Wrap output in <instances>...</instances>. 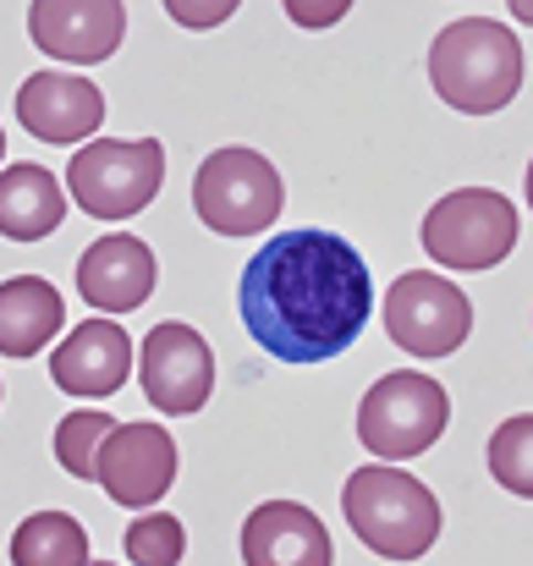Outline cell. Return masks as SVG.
<instances>
[{
  "label": "cell",
  "mask_w": 533,
  "mask_h": 566,
  "mask_svg": "<svg viewBox=\"0 0 533 566\" xmlns=\"http://www.w3.org/2000/svg\"><path fill=\"white\" fill-rule=\"evenodd\" d=\"M28 39L44 55H61L72 66L111 61L127 39V6L122 0H39L28 6Z\"/></svg>",
  "instance_id": "8fae6325"
},
{
  "label": "cell",
  "mask_w": 533,
  "mask_h": 566,
  "mask_svg": "<svg viewBox=\"0 0 533 566\" xmlns=\"http://www.w3.org/2000/svg\"><path fill=\"white\" fill-rule=\"evenodd\" d=\"M166 182V149L160 138H88L72 166H66V192L94 214V220H133L155 203Z\"/></svg>",
  "instance_id": "277c9868"
},
{
  "label": "cell",
  "mask_w": 533,
  "mask_h": 566,
  "mask_svg": "<svg viewBox=\"0 0 533 566\" xmlns=\"http://www.w3.org/2000/svg\"><path fill=\"white\" fill-rule=\"evenodd\" d=\"M385 331L412 358H451L473 331V303L435 270H407L385 292Z\"/></svg>",
  "instance_id": "ba28073f"
},
{
  "label": "cell",
  "mask_w": 533,
  "mask_h": 566,
  "mask_svg": "<svg viewBox=\"0 0 533 566\" xmlns=\"http://www.w3.org/2000/svg\"><path fill=\"white\" fill-rule=\"evenodd\" d=\"M17 122L44 144H83L105 127V94L72 72H33L17 88Z\"/></svg>",
  "instance_id": "7c38bea8"
},
{
  "label": "cell",
  "mask_w": 533,
  "mask_h": 566,
  "mask_svg": "<svg viewBox=\"0 0 533 566\" xmlns=\"http://www.w3.org/2000/svg\"><path fill=\"white\" fill-rule=\"evenodd\" d=\"M0 396H6V385H0Z\"/></svg>",
  "instance_id": "484cf974"
},
{
  "label": "cell",
  "mask_w": 533,
  "mask_h": 566,
  "mask_svg": "<svg viewBox=\"0 0 533 566\" xmlns=\"http://www.w3.org/2000/svg\"><path fill=\"white\" fill-rule=\"evenodd\" d=\"M155 281H160V264L149 253V242L138 237H100L77 253V292L88 308L100 314H133L155 297Z\"/></svg>",
  "instance_id": "4fadbf2b"
},
{
  "label": "cell",
  "mask_w": 533,
  "mask_h": 566,
  "mask_svg": "<svg viewBox=\"0 0 533 566\" xmlns=\"http://www.w3.org/2000/svg\"><path fill=\"white\" fill-rule=\"evenodd\" d=\"M127 556L133 566H181L187 556V528L171 512H149L127 528Z\"/></svg>",
  "instance_id": "44dd1931"
},
{
  "label": "cell",
  "mask_w": 533,
  "mask_h": 566,
  "mask_svg": "<svg viewBox=\"0 0 533 566\" xmlns=\"http://www.w3.org/2000/svg\"><path fill=\"white\" fill-rule=\"evenodd\" d=\"M237 308L253 336L281 364H331L353 347L374 308L368 259L342 231L297 226L275 231L237 281Z\"/></svg>",
  "instance_id": "6da1fadb"
},
{
  "label": "cell",
  "mask_w": 533,
  "mask_h": 566,
  "mask_svg": "<svg viewBox=\"0 0 533 566\" xmlns=\"http://www.w3.org/2000/svg\"><path fill=\"white\" fill-rule=\"evenodd\" d=\"M127 375H133V336L116 319H83L50 353V379L66 396H116Z\"/></svg>",
  "instance_id": "9a60e30c"
},
{
  "label": "cell",
  "mask_w": 533,
  "mask_h": 566,
  "mask_svg": "<svg viewBox=\"0 0 533 566\" xmlns=\"http://www.w3.org/2000/svg\"><path fill=\"white\" fill-rule=\"evenodd\" d=\"M171 17H181V22H220V17H231V6H220V11H192V6H171Z\"/></svg>",
  "instance_id": "7402d4cb"
},
{
  "label": "cell",
  "mask_w": 533,
  "mask_h": 566,
  "mask_svg": "<svg viewBox=\"0 0 533 566\" xmlns=\"http://www.w3.org/2000/svg\"><path fill=\"white\" fill-rule=\"evenodd\" d=\"M0 155H6V133H0Z\"/></svg>",
  "instance_id": "cb8c5ba5"
},
{
  "label": "cell",
  "mask_w": 533,
  "mask_h": 566,
  "mask_svg": "<svg viewBox=\"0 0 533 566\" xmlns=\"http://www.w3.org/2000/svg\"><path fill=\"white\" fill-rule=\"evenodd\" d=\"M331 528L303 501H264L242 523V566H331Z\"/></svg>",
  "instance_id": "5bb4252c"
},
{
  "label": "cell",
  "mask_w": 533,
  "mask_h": 566,
  "mask_svg": "<svg viewBox=\"0 0 533 566\" xmlns=\"http://www.w3.org/2000/svg\"><path fill=\"white\" fill-rule=\"evenodd\" d=\"M66 325V303L39 275L0 281V353L6 358H39Z\"/></svg>",
  "instance_id": "2e32d148"
},
{
  "label": "cell",
  "mask_w": 533,
  "mask_h": 566,
  "mask_svg": "<svg viewBox=\"0 0 533 566\" xmlns=\"http://www.w3.org/2000/svg\"><path fill=\"white\" fill-rule=\"evenodd\" d=\"M116 429V418L111 412H66L61 423H55V462L72 473V479H94L100 473V446H105V434Z\"/></svg>",
  "instance_id": "d6986e66"
},
{
  "label": "cell",
  "mask_w": 533,
  "mask_h": 566,
  "mask_svg": "<svg viewBox=\"0 0 533 566\" xmlns=\"http://www.w3.org/2000/svg\"><path fill=\"white\" fill-rule=\"evenodd\" d=\"M342 517L379 562H424L440 539V501L424 479L401 468H353L342 484Z\"/></svg>",
  "instance_id": "3957f363"
},
{
  "label": "cell",
  "mask_w": 533,
  "mask_h": 566,
  "mask_svg": "<svg viewBox=\"0 0 533 566\" xmlns=\"http://www.w3.org/2000/svg\"><path fill=\"white\" fill-rule=\"evenodd\" d=\"M451 423V396L446 385L418 369H401V375H385L368 385L363 407H357V440L385 457V462H407V457H424Z\"/></svg>",
  "instance_id": "5b68a950"
},
{
  "label": "cell",
  "mask_w": 533,
  "mask_h": 566,
  "mask_svg": "<svg viewBox=\"0 0 533 566\" xmlns=\"http://www.w3.org/2000/svg\"><path fill=\"white\" fill-rule=\"evenodd\" d=\"M292 17H297V22H331L336 11H303V6H292Z\"/></svg>",
  "instance_id": "603a6c76"
},
{
  "label": "cell",
  "mask_w": 533,
  "mask_h": 566,
  "mask_svg": "<svg viewBox=\"0 0 533 566\" xmlns=\"http://www.w3.org/2000/svg\"><path fill=\"white\" fill-rule=\"evenodd\" d=\"M88 566H111V562H88Z\"/></svg>",
  "instance_id": "d4e9b609"
},
{
  "label": "cell",
  "mask_w": 533,
  "mask_h": 566,
  "mask_svg": "<svg viewBox=\"0 0 533 566\" xmlns=\"http://www.w3.org/2000/svg\"><path fill=\"white\" fill-rule=\"evenodd\" d=\"M429 83L462 116L506 111L523 88V39L490 17H462L429 44Z\"/></svg>",
  "instance_id": "7a4b0ae2"
},
{
  "label": "cell",
  "mask_w": 533,
  "mask_h": 566,
  "mask_svg": "<svg viewBox=\"0 0 533 566\" xmlns=\"http://www.w3.org/2000/svg\"><path fill=\"white\" fill-rule=\"evenodd\" d=\"M94 479L116 506H155L177 484V440L160 423H116L100 446Z\"/></svg>",
  "instance_id": "30bf717a"
},
{
  "label": "cell",
  "mask_w": 533,
  "mask_h": 566,
  "mask_svg": "<svg viewBox=\"0 0 533 566\" xmlns=\"http://www.w3.org/2000/svg\"><path fill=\"white\" fill-rule=\"evenodd\" d=\"M66 220V192L55 182V171L22 160L0 171V237L11 242H39Z\"/></svg>",
  "instance_id": "e0dca14e"
},
{
  "label": "cell",
  "mask_w": 533,
  "mask_h": 566,
  "mask_svg": "<svg viewBox=\"0 0 533 566\" xmlns=\"http://www.w3.org/2000/svg\"><path fill=\"white\" fill-rule=\"evenodd\" d=\"M518 248V209L495 188H457L424 214V253L440 270H495Z\"/></svg>",
  "instance_id": "8992f818"
},
{
  "label": "cell",
  "mask_w": 533,
  "mask_h": 566,
  "mask_svg": "<svg viewBox=\"0 0 533 566\" xmlns=\"http://www.w3.org/2000/svg\"><path fill=\"white\" fill-rule=\"evenodd\" d=\"M490 473L512 490V495H533V418L518 412L490 434Z\"/></svg>",
  "instance_id": "ffe728a7"
},
{
  "label": "cell",
  "mask_w": 533,
  "mask_h": 566,
  "mask_svg": "<svg viewBox=\"0 0 533 566\" xmlns=\"http://www.w3.org/2000/svg\"><path fill=\"white\" fill-rule=\"evenodd\" d=\"M11 566H88V534L72 512H33L11 534Z\"/></svg>",
  "instance_id": "ac0fdd59"
},
{
  "label": "cell",
  "mask_w": 533,
  "mask_h": 566,
  "mask_svg": "<svg viewBox=\"0 0 533 566\" xmlns=\"http://www.w3.org/2000/svg\"><path fill=\"white\" fill-rule=\"evenodd\" d=\"M138 379H144V396L160 407V412H198L215 390V353L209 342L181 325V319H166L144 336L138 347Z\"/></svg>",
  "instance_id": "9c48e42d"
},
{
  "label": "cell",
  "mask_w": 533,
  "mask_h": 566,
  "mask_svg": "<svg viewBox=\"0 0 533 566\" xmlns=\"http://www.w3.org/2000/svg\"><path fill=\"white\" fill-rule=\"evenodd\" d=\"M286 203L281 171L259 149H215L192 177V209L220 237H259Z\"/></svg>",
  "instance_id": "52a82bcc"
}]
</instances>
